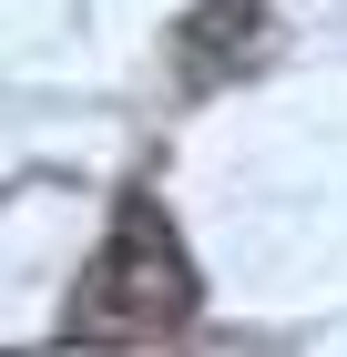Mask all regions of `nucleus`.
<instances>
[{
  "label": "nucleus",
  "mask_w": 347,
  "mask_h": 357,
  "mask_svg": "<svg viewBox=\"0 0 347 357\" xmlns=\"http://www.w3.org/2000/svg\"><path fill=\"white\" fill-rule=\"evenodd\" d=\"M194 266H184V235L163 225L154 194H123V215H112V245L82 266L72 286V317H61V337H82V347H112V337H174L194 317Z\"/></svg>",
  "instance_id": "1"
}]
</instances>
